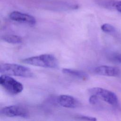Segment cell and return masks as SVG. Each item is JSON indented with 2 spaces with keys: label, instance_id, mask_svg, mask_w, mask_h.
Masks as SVG:
<instances>
[{
  "label": "cell",
  "instance_id": "obj_4",
  "mask_svg": "<svg viewBox=\"0 0 121 121\" xmlns=\"http://www.w3.org/2000/svg\"><path fill=\"white\" fill-rule=\"evenodd\" d=\"M88 92L91 95H97L99 98L111 105L115 106L117 105L118 103V99L116 95L107 89L95 87L89 89Z\"/></svg>",
  "mask_w": 121,
  "mask_h": 121
},
{
  "label": "cell",
  "instance_id": "obj_12",
  "mask_svg": "<svg viewBox=\"0 0 121 121\" xmlns=\"http://www.w3.org/2000/svg\"><path fill=\"white\" fill-rule=\"evenodd\" d=\"M101 28L103 31L106 33H112L115 31V27L112 25L107 23L102 25Z\"/></svg>",
  "mask_w": 121,
  "mask_h": 121
},
{
  "label": "cell",
  "instance_id": "obj_16",
  "mask_svg": "<svg viewBox=\"0 0 121 121\" xmlns=\"http://www.w3.org/2000/svg\"><path fill=\"white\" fill-rule=\"evenodd\" d=\"M116 59L119 62H121V54L118 55L116 57Z\"/></svg>",
  "mask_w": 121,
  "mask_h": 121
},
{
  "label": "cell",
  "instance_id": "obj_15",
  "mask_svg": "<svg viewBox=\"0 0 121 121\" xmlns=\"http://www.w3.org/2000/svg\"><path fill=\"white\" fill-rule=\"evenodd\" d=\"M115 9L117 11L121 13V0H117L115 5Z\"/></svg>",
  "mask_w": 121,
  "mask_h": 121
},
{
  "label": "cell",
  "instance_id": "obj_14",
  "mask_svg": "<svg viewBox=\"0 0 121 121\" xmlns=\"http://www.w3.org/2000/svg\"><path fill=\"white\" fill-rule=\"evenodd\" d=\"M99 99V98L97 95H91L89 98V102L90 104L95 105L97 103Z\"/></svg>",
  "mask_w": 121,
  "mask_h": 121
},
{
  "label": "cell",
  "instance_id": "obj_3",
  "mask_svg": "<svg viewBox=\"0 0 121 121\" xmlns=\"http://www.w3.org/2000/svg\"><path fill=\"white\" fill-rule=\"evenodd\" d=\"M0 84L8 93L11 95L18 94L21 93L24 88L21 83L7 75L2 74L0 76Z\"/></svg>",
  "mask_w": 121,
  "mask_h": 121
},
{
  "label": "cell",
  "instance_id": "obj_10",
  "mask_svg": "<svg viewBox=\"0 0 121 121\" xmlns=\"http://www.w3.org/2000/svg\"><path fill=\"white\" fill-rule=\"evenodd\" d=\"M116 0H95V2L99 6L109 9H115Z\"/></svg>",
  "mask_w": 121,
  "mask_h": 121
},
{
  "label": "cell",
  "instance_id": "obj_1",
  "mask_svg": "<svg viewBox=\"0 0 121 121\" xmlns=\"http://www.w3.org/2000/svg\"><path fill=\"white\" fill-rule=\"evenodd\" d=\"M22 62L32 66L47 68H57L59 63L56 58L50 54H43L22 59Z\"/></svg>",
  "mask_w": 121,
  "mask_h": 121
},
{
  "label": "cell",
  "instance_id": "obj_6",
  "mask_svg": "<svg viewBox=\"0 0 121 121\" xmlns=\"http://www.w3.org/2000/svg\"><path fill=\"white\" fill-rule=\"evenodd\" d=\"M9 17L10 19L14 21L25 23L31 26L35 25L36 22L35 17L33 16L17 11L11 12Z\"/></svg>",
  "mask_w": 121,
  "mask_h": 121
},
{
  "label": "cell",
  "instance_id": "obj_8",
  "mask_svg": "<svg viewBox=\"0 0 121 121\" xmlns=\"http://www.w3.org/2000/svg\"><path fill=\"white\" fill-rule=\"evenodd\" d=\"M58 103L62 107L68 108H75L79 106V102L76 98L67 95H59L57 99Z\"/></svg>",
  "mask_w": 121,
  "mask_h": 121
},
{
  "label": "cell",
  "instance_id": "obj_9",
  "mask_svg": "<svg viewBox=\"0 0 121 121\" xmlns=\"http://www.w3.org/2000/svg\"><path fill=\"white\" fill-rule=\"evenodd\" d=\"M62 72L65 74L69 75L79 79L86 80L89 78V75L85 71L69 68H63Z\"/></svg>",
  "mask_w": 121,
  "mask_h": 121
},
{
  "label": "cell",
  "instance_id": "obj_2",
  "mask_svg": "<svg viewBox=\"0 0 121 121\" xmlns=\"http://www.w3.org/2000/svg\"><path fill=\"white\" fill-rule=\"evenodd\" d=\"M0 72L2 74L23 78L34 77L32 70L28 67L15 63H3L0 65Z\"/></svg>",
  "mask_w": 121,
  "mask_h": 121
},
{
  "label": "cell",
  "instance_id": "obj_11",
  "mask_svg": "<svg viewBox=\"0 0 121 121\" xmlns=\"http://www.w3.org/2000/svg\"><path fill=\"white\" fill-rule=\"evenodd\" d=\"M3 41L12 44H19L22 42L21 37L14 35H6L2 37Z\"/></svg>",
  "mask_w": 121,
  "mask_h": 121
},
{
  "label": "cell",
  "instance_id": "obj_13",
  "mask_svg": "<svg viewBox=\"0 0 121 121\" xmlns=\"http://www.w3.org/2000/svg\"><path fill=\"white\" fill-rule=\"evenodd\" d=\"M76 118L80 120L84 121H95L97 120L96 118L94 117L87 116V115H79L76 116Z\"/></svg>",
  "mask_w": 121,
  "mask_h": 121
},
{
  "label": "cell",
  "instance_id": "obj_7",
  "mask_svg": "<svg viewBox=\"0 0 121 121\" xmlns=\"http://www.w3.org/2000/svg\"><path fill=\"white\" fill-rule=\"evenodd\" d=\"M94 71L96 74L106 76L119 77L121 74V70L117 67L102 65L95 68Z\"/></svg>",
  "mask_w": 121,
  "mask_h": 121
},
{
  "label": "cell",
  "instance_id": "obj_5",
  "mask_svg": "<svg viewBox=\"0 0 121 121\" xmlns=\"http://www.w3.org/2000/svg\"><path fill=\"white\" fill-rule=\"evenodd\" d=\"M0 113L3 116L10 117L26 118L29 116V112L25 107L17 105H10L2 108L0 110Z\"/></svg>",
  "mask_w": 121,
  "mask_h": 121
}]
</instances>
